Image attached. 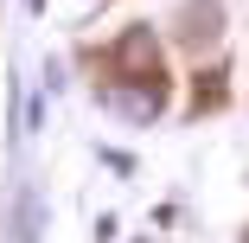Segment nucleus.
Segmentation results:
<instances>
[{
    "label": "nucleus",
    "mask_w": 249,
    "mask_h": 243,
    "mask_svg": "<svg viewBox=\"0 0 249 243\" xmlns=\"http://www.w3.org/2000/svg\"><path fill=\"white\" fill-rule=\"evenodd\" d=\"M109 109H115L122 122H154V115L166 109V83H160V77H147V83H115V90H109Z\"/></svg>",
    "instance_id": "f257e3e1"
},
{
    "label": "nucleus",
    "mask_w": 249,
    "mask_h": 243,
    "mask_svg": "<svg viewBox=\"0 0 249 243\" xmlns=\"http://www.w3.org/2000/svg\"><path fill=\"white\" fill-rule=\"evenodd\" d=\"M243 243H249V230H243Z\"/></svg>",
    "instance_id": "f03ea898"
}]
</instances>
